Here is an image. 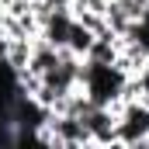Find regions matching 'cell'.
<instances>
[{"mask_svg": "<svg viewBox=\"0 0 149 149\" xmlns=\"http://www.w3.org/2000/svg\"><path fill=\"white\" fill-rule=\"evenodd\" d=\"M125 83H128V73L118 63H90V59H83L80 87H83V94H87L90 104L118 108L121 104V94H125Z\"/></svg>", "mask_w": 149, "mask_h": 149, "instance_id": "1", "label": "cell"}, {"mask_svg": "<svg viewBox=\"0 0 149 149\" xmlns=\"http://www.w3.org/2000/svg\"><path fill=\"white\" fill-rule=\"evenodd\" d=\"M149 139V101L118 104V146H146Z\"/></svg>", "mask_w": 149, "mask_h": 149, "instance_id": "2", "label": "cell"}, {"mask_svg": "<svg viewBox=\"0 0 149 149\" xmlns=\"http://www.w3.org/2000/svg\"><path fill=\"white\" fill-rule=\"evenodd\" d=\"M49 7H73V0H45Z\"/></svg>", "mask_w": 149, "mask_h": 149, "instance_id": "6", "label": "cell"}, {"mask_svg": "<svg viewBox=\"0 0 149 149\" xmlns=\"http://www.w3.org/2000/svg\"><path fill=\"white\" fill-rule=\"evenodd\" d=\"M94 38H97V31H90L80 17H73V28H70V38H66V52H73V56H80V59H83Z\"/></svg>", "mask_w": 149, "mask_h": 149, "instance_id": "4", "label": "cell"}, {"mask_svg": "<svg viewBox=\"0 0 149 149\" xmlns=\"http://www.w3.org/2000/svg\"><path fill=\"white\" fill-rule=\"evenodd\" d=\"M70 28H73V7H49V10H45V17H42L38 38L52 42L56 49H66Z\"/></svg>", "mask_w": 149, "mask_h": 149, "instance_id": "3", "label": "cell"}, {"mask_svg": "<svg viewBox=\"0 0 149 149\" xmlns=\"http://www.w3.org/2000/svg\"><path fill=\"white\" fill-rule=\"evenodd\" d=\"M132 80H135V87H139V97H142V101H149V59L142 63V70L132 76Z\"/></svg>", "mask_w": 149, "mask_h": 149, "instance_id": "5", "label": "cell"}]
</instances>
